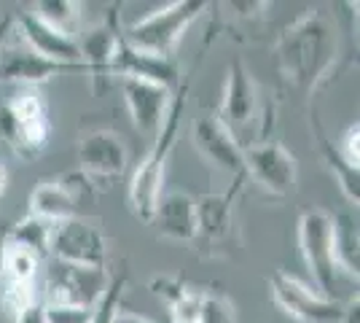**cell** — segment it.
Wrapping results in <instances>:
<instances>
[{
    "label": "cell",
    "instance_id": "6da1fadb",
    "mask_svg": "<svg viewBox=\"0 0 360 323\" xmlns=\"http://www.w3.org/2000/svg\"><path fill=\"white\" fill-rule=\"evenodd\" d=\"M339 57V30L323 11H307L290 27L283 30L277 41V60L283 76L301 87L304 92H315L317 84L326 81Z\"/></svg>",
    "mask_w": 360,
    "mask_h": 323
},
{
    "label": "cell",
    "instance_id": "7a4b0ae2",
    "mask_svg": "<svg viewBox=\"0 0 360 323\" xmlns=\"http://www.w3.org/2000/svg\"><path fill=\"white\" fill-rule=\"evenodd\" d=\"M207 11L205 0H178L165 8H156L153 14L137 19L135 25L127 27V35L121 38L129 49L150 57L169 60L172 49L186 35V30L194 25L199 16Z\"/></svg>",
    "mask_w": 360,
    "mask_h": 323
},
{
    "label": "cell",
    "instance_id": "3957f363",
    "mask_svg": "<svg viewBox=\"0 0 360 323\" xmlns=\"http://www.w3.org/2000/svg\"><path fill=\"white\" fill-rule=\"evenodd\" d=\"M180 113H183V100H175L169 113L165 119V127L159 129V135L153 138V146L150 151L143 156V162L137 165L135 175H132V184H129V205L140 221L150 224L153 218V210L159 205V197H162V181H165V165L167 156L172 151V143H175V135H178V124H180Z\"/></svg>",
    "mask_w": 360,
    "mask_h": 323
},
{
    "label": "cell",
    "instance_id": "277c9868",
    "mask_svg": "<svg viewBox=\"0 0 360 323\" xmlns=\"http://www.w3.org/2000/svg\"><path fill=\"white\" fill-rule=\"evenodd\" d=\"M0 132L8 146L19 154H38L49 143V113L41 92L35 87H22L19 92L0 108Z\"/></svg>",
    "mask_w": 360,
    "mask_h": 323
},
{
    "label": "cell",
    "instance_id": "5b68a950",
    "mask_svg": "<svg viewBox=\"0 0 360 323\" xmlns=\"http://www.w3.org/2000/svg\"><path fill=\"white\" fill-rule=\"evenodd\" d=\"M299 246L307 270L312 272L317 291L333 299L336 291V259H333V215L326 210H307L299 218Z\"/></svg>",
    "mask_w": 360,
    "mask_h": 323
},
{
    "label": "cell",
    "instance_id": "8992f818",
    "mask_svg": "<svg viewBox=\"0 0 360 323\" xmlns=\"http://www.w3.org/2000/svg\"><path fill=\"white\" fill-rule=\"evenodd\" d=\"M269 286L274 302L301 323H347L349 321V310L358 302L355 299L349 308H345L342 302L323 296L317 289L304 286L301 280H296L288 272H274Z\"/></svg>",
    "mask_w": 360,
    "mask_h": 323
},
{
    "label": "cell",
    "instance_id": "52a82bcc",
    "mask_svg": "<svg viewBox=\"0 0 360 323\" xmlns=\"http://www.w3.org/2000/svg\"><path fill=\"white\" fill-rule=\"evenodd\" d=\"M49 256L54 262L75 264V267H91V270H105L108 246L103 229L86 221V218H68L51 227L49 240Z\"/></svg>",
    "mask_w": 360,
    "mask_h": 323
},
{
    "label": "cell",
    "instance_id": "ba28073f",
    "mask_svg": "<svg viewBox=\"0 0 360 323\" xmlns=\"http://www.w3.org/2000/svg\"><path fill=\"white\" fill-rule=\"evenodd\" d=\"M108 272L105 270H91V267H75L51 259L49 275H46V305H73V308H97L100 299L105 296Z\"/></svg>",
    "mask_w": 360,
    "mask_h": 323
},
{
    "label": "cell",
    "instance_id": "9c48e42d",
    "mask_svg": "<svg viewBox=\"0 0 360 323\" xmlns=\"http://www.w3.org/2000/svg\"><path fill=\"white\" fill-rule=\"evenodd\" d=\"M245 170L261 189L280 197L296 191V184H299V162L277 140H258L253 146H248Z\"/></svg>",
    "mask_w": 360,
    "mask_h": 323
},
{
    "label": "cell",
    "instance_id": "30bf717a",
    "mask_svg": "<svg viewBox=\"0 0 360 323\" xmlns=\"http://www.w3.org/2000/svg\"><path fill=\"white\" fill-rule=\"evenodd\" d=\"M191 140L199 156L215 170L226 175L245 172V148L218 116H199L191 127Z\"/></svg>",
    "mask_w": 360,
    "mask_h": 323
},
{
    "label": "cell",
    "instance_id": "8fae6325",
    "mask_svg": "<svg viewBox=\"0 0 360 323\" xmlns=\"http://www.w3.org/2000/svg\"><path fill=\"white\" fill-rule=\"evenodd\" d=\"M121 92L137 132L146 138H156L172 108V89L140 78H121Z\"/></svg>",
    "mask_w": 360,
    "mask_h": 323
},
{
    "label": "cell",
    "instance_id": "7c38bea8",
    "mask_svg": "<svg viewBox=\"0 0 360 323\" xmlns=\"http://www.w3.org/2000/svg\"><path fill=\"white\" fill-rule=\"evenodd\" d=\"M78 165L89 181H113L127 170V146L110 129H94L78 140Z\"/></svg>",
    "mask_w": 360,
    "mask_h": 323
},
{
    "label": "cell",
    "instance_id": "4fadbf2b",
    "mask_svg": "<svg viewBox=\"0 0 360 323\" xmlns=\"http://www.w3.org/2000/svg\"><path fill=\"white\" fill-rule=\"evenodd\" d=\"M258 116V87H255L250 70L240 60L231 62L224 87V103H221V122L237 135L240 129H248Z\"/></svg>",
    "mask_w": 360,
    "mask_h": 323
},
{
    "label": "cell",
    "instance_id": "5bb4252c",
    "mask_svg": "<svg viewBox=\"0 0 360 323\" xmlns=\"http://www.w3.org/2000/svg\"><path fill=\"white\" fill-rule=\"evenodd\" d=\"M11 22H14V30L19 35V41L27 49H32L38 57H44L49 62H57V65H70V68L78 65L75 38H68V35H60L57 30H51L32 11H22Z\"/></svg>",
    "mask_w": 360,
    "mask_h": 323
},
{
    "label": "cell",
    "instance_id": "9a60e30c",
    "mask_svg": "<svg viewBox=\"0 0 360 323\" xmlns=\"http://www.w3.org/2000/svg\"><path fill=\"white\" fill-rule=\"evenodd\" d=\"M70 65H57L44 57H38L32 49H27L22 41L8 46V38L0 49V84H25V87H38L57 73L68 70Z\"/></svg>",
    "mask_w": 360,
    "mask_h": 323
},
{
    "label": "cell",
    "instance_id": "2e32d148",
    "mask_svg": "<svg viewBox=\"0 0 360 323\" xmlns=\"http://www.w3.org/2000/svg\"><path fill=\"white\" fill-rule=\"evenodd\" d=\"M150 224L162 237L191 243L196 237V200L186 191H169L159 197Z\"/></svg>",
    "mask_w": 360,
    "mask_h": 323
},
{
    "label": "cell",
    "instance_id": "e0dca14e",
    "mask_svg": "<svg viewBox=\"0 0 360 323\" xmlns=\"http://www.w3.org/2000/svg\"><path fill=\"white\" fill-rule=\"evenodd\" d=\"M78 202H81V189L68 184V178L41 181L30 194V215H38L49 224H60L75 218Z\"/></svg>",
    "mask_w": 360,
    "mask_h": 323
},
{
    "label": "cell",
    "instance_id": "ac0fdd59",
    "mask_svg": "<svg viewBox=\"0 0 360 323\" xmlns=\"http://www.w3.org/2000/svg\"><path fill=\"white\" fill-rule=\"evenodd\" d=\"M110 73H119L121 78L150 81V84H159V87H167V89H172V87H175V78H178V70H175V65L169 60L150 57V54H140V51L127 46L124 41H119L116 60H113Z\"/></svg>",
    "mask_w": 360,
    "mask_h": 323
},
{
    "label": "cell",
    "instance_id": "d6986e66",
    "mask_svg": "<svg viewBox=\"0 0 360 323\" xmlns=\"http://www.w3.org/2000/svg\"><path fill=\"white\" fill-rule=\"evenodd\" d=\"M119 35L110 25H100V27H91L86 30L78 41V62L89 70L94 78H105L110 76V68L116 60V49H119Z\"/></svg>",
    "mask_w": 360,
    "mask_h": 323
},
{
    "label": "cell",
    "instance_id": "ffe728a7",
    "mask_svg": "<svg viewBox=\"0 0 360 323\" xmlns=\"http://www.w3.org/2000/svg\"><path fill=\"white\" fill-rule=\"evenodd\" d=\"M231 229V194H207L196 200V237L221 243Z\"/></svg>",
    "mask_w": 360,
    "mask_h": 323
},
{
    "label": "cell",
    "instance_id": "44dd1931",
    "mask_svg": "<svg viewBox=\"0 0 360 323\" xmlns=\"http://www.w3.org/2000/svg\"><path fill=\"white\" fill-rule=\"evenodd\" d=\"M333 259L336 270L347 277L358 280L360 267V237L358 227L352 224L349 215H333Z\"/></svg>",
    "mask_w": 360,
    "mask_h": 323
},
{
    "label": "cell",
    "instance_id": "7402d4cb",
    "mask_svg": "<svg viewBox=\"0 0 360 323\" xmlns=\"http://www.w3.org/2000/svg\"><path fill=\"white\" fill-rule=\"evenodd\" d=\"M81 3H70V0H44V3H35V11L44 25H49L51 30H57L60 35L73 38L78 25H81Z\"/></svg>",
    "mask_w": 360,
    "mask_h": 323
},
{
    "label": "cell",
    "instance_id": "603a6c76",
    "mask_svg": "<svg viewBox=\"0 0 360 323\" xmlns=\"http://www.w3.org/2000/svg\"><path fill=\"white\" fill-rule=\"evenodd\" d=\"M51 227H54V224H49V221H44V218L27 213L19 224H16L14 229H11V234H8V240H6V243H14V246L35 253L38 259H44V256H49Z\"/></svg>",
    "mask_w": 360,
    "mask_h": 323
},
{
    "label": "cell",
    "instance_id": "cb8c5ba5",
    "mask_svg": "<svg viewBox=\"0 0 360 323\" xmlns=\"http://www.w3.org/2000/svg\"><path fill=\"white\" fill-rule=\"evenodd\" d=\"M38 267H41V259L14 243H6L0 251V272L8 283H35Z\"/></svg>",
    "mask_w": 360,
    "mask_h": 323
},
{
    "label": "cell",
    "instance_id": "d4e9b609",
    "mask_svg": "<svg viewBox=\"0 0 360 323\" xmlns=\"http://www.w3.org/2000/svg\"><path fill=\"white\" fill-rule=\"evenodd\" d=\"M323 156H326V165L330 167V172L336 175V181H339V186H342V191L347 194V200L358 205V200H360L358 170L349 167L345 159L339 156V151H336L326 138H323Z\"/></svg>",
    "mask_w": 360,
    "mask_h": 323
},
{
    "label": "cell",
    "instance_id": "484cf974",
    "mask_svg": "<svg viewBox=\"0 0 360 323\" xmlns=\"http://www.w3.org/2000/svg\"><path fill=\"white\" fill-rule=\"evenodd\" d=\"M202 299L205 293L186 289L169 302V312H172V323H199V310H202Z\"/></svg>",
    "mask_w": 360,
    "mask_h": 323
},
{
    "label": "cell",
    "instance_id": "4316f807",
    "mask_svg": "<svg viewBox=\"0 0 360 323\" xmlns=\"http://www.w3.org/2000/svg\"><path fill=\"white\" fill-rule=\"evenodd\" d=\"M0 302H3L6 312H11L16 318L22 310H27L30 305H35V286H32V283H8V280H3Z\"/></svg>",
    "mask_w": 360,
    "mask_h": 323
},
{
    "label": "cell",
    "instance_id": "83f0119b",
    "mask_svg": "<svg viewBox=\"0 0 360 323\" xmlns=\"http://www.w3.org/2000/svg\"><path fill=\"white\" fill-rule=\"evenodd\" d=\"M199 323H237L231 302L215 293H205L202 310H199Z\"/></svg>",
    "mask_w": 360,
    "mask_h": 323
},
{
    "label": "cell",
    "instance_id": "f1b7e54d",
    "mask_svg": "<svg viewBox=\"0 0 360 323\" xmlns=\"http://www.w3.org/2000/svg\"><path fill=\"white\" fill-rule=\"evenodd\" d=\"M46 323H94V308L73 305H44Z\"/></svg>",
    "mask_w": 360,
    "mask_h": 323
},
{
    "label": "cell",
    "instance_id": "f546056e",
    "mask_svg": "<svg viewBox=\"0 0 360 323\" xmlns=\"http://www.w3.org/2000/svg\"><path fill=\"white\" fill-rule=\"evenodd\" d=\"M336 151H339V156L345 159L349 167L358 170V162H360V127L358 124L347 127L345 138H342V146H339Z\"/></svg>",
    "mask_w": 360,
    "mask_h": 323
},
{
    "label": "cell",
    "instance_id": "4dcf8cb0",
    "mask_svg": "<svg viewBox=\"0 0 360 323\" xmlns=\"http://www.w3.org/2000/svg\"><path fill=\"white\" fill-rule=\"evenodd\" d=\"M119 296H121V283L119 286H108L105 296L100 299V305L94 308V323H110L116 310H119Z\"/></svg>",
    "mask_w": 360,
    "mask_h": 323
},
{
    "label": "cell",
    "instance_id": "1f68e13d",
    "mask_svg": "<svg viewBox=\"0 0 360 323\" xmlns=\"http://www.w3.org/2000/svg\"><path fill=\"white\" fill-rule=\"evenodd\" d=\"M14 323H46V315H44V305H30L27 310H22L19 315L14 318Z\"/></svg>",
    "mask_w": 360,
    "mask_h": 323
},
{
    "label": "cell",
    "instance_id": "d6a6232c",
    "mask_svg": "<svg viewBox=\"0 0 360 323\" xmlns=\"http://www.w3.org/2000/svg\"><path fill=\"white\" fill-rule=\"evenodd\" d=\"M110 323H156V321H148V318L135 315V312H127V310H116V315H113Z\"/></svg>",
    "mask_w": 360,
    "mask_h": 323
},
{
    "label": "cell",
    "instance_id": "836d02e7",
    "mask_svg": "<svg viewBox=\"0 0 360 323\" xmlns=\"http://www.w3.org/2000/svg\"><path fill=\"white\" fill-rule=\"evenodd\" d=\"M11 30H14L11 16H3V19H0V49H3V44H6V38L11 35Z\"/></svg>",
    "mask_w": 360,
    "mask_h": 323
},
{
    "label": "cell",
    "instance_id": "e575fe53",
    "mask_svg": "<svg viewBox=\"0 0 360 323\" xmlns=\"http://www.w3.org/2000/svg\"><path fill=\"white\" fill-rule=\"evenodd\" d=\"M6 186H8V172H6V167L0 165V194L6 191Z\"/></svg>",
    "mask_w": 360,
    "mask_h": 323
}]
</instances>
